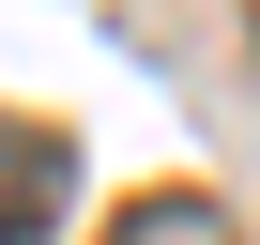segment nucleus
Returning a JSON list of instances; mask_svg holds the SVG:
<instances>
[{
  "label": "nucleus",
  "instance_id": "f257e3e1",
  "mask_svg": "<svg viewBox=\"0 0 260 245\" xmlns=\"http://www.w3.org/2000/svg\"><path fill=\"white\" fill-rule=\"evenodd\" d=\"M61 199H77V138L0 107V245H46V230H61Z\"/></svg>",
  "mask_w": 260,
  "mask_h": 245
},
{
  "label": "nucleus",
  "instance_id": "f03ea898",
  "mask_svg": "<svg viewBox=\"0 0 260 245\" xmlns=\"http://www.w3.org/2000/svg\"><path fill=\"white\" fill-rule=\"evenodd\" d=\"M107 245H245V230H230V215H214L199 184H153L138 215H107Z\"/></svg>",
  "mask_w": 260,
  "mask_h": 245
}]
</instances>
